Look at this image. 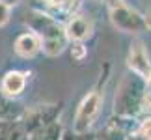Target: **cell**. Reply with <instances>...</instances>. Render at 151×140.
Masks as SVG:
<instances>
[{
	"label": "cell",
	"instance_id": "obj_14",
	"mask_svg": "<svg viewBox=\"0 0 151 140\" xmlns=\"http://www.w3.org/2000/svg\"><path fill=\"white\" fill-rule=\"evenodd\" d=\"M67 45H69V41H67L65 36L45 39V41H41V52L49 58H56V56L63 54V51L67 49Z\"/></svg>",
	"mask_w": 151,
	"mask_h": 140
},
{
	"label": "cell",
	"instance_id": "obj_20",
	"mask_svg": "<svg viewBox=\"0 0 151 140\" xmlns=\"http://www.w3.org/2000/svg\"><path fill=\"white\" fill-rule=\"evenodd\" d=\"M101 2L106 6V8H112V6H116V4H121L123 0H101Z\"/></svg>",
	"mask_w": 151,
	"mask_h": 140
},
{
	"label": "cell",
	"instance_id": "obj_6",
	"mask_svg": "<svg viewBox=\"0 0 151 140\" xmlns=\"http://www.w3.org/2000/svg\"><path fill=\"white\" fill-rule=\"evenodd\" d=\"M127 71L138 75L146 82L151 80V60L146 49V43L140 38H134L129 45V52H127Z\"/></svg>",
	"mask_w": 151,
	"mask_h": 140
},
{
	"label": "cell",
	"instance_id": "obj_1",
	"mask_svg": "<svg viewBox=\"0 0 151 140\" xmlns=\"http://www.w3.org/2000/svg\"><path fill=\"white\" fill-rule=\"evenodd\" d=\"M112 112L118 118L134 120V121L142 120L146 114H149L151 108H149L146 80L131 71H125L114 92Z\"/></svg>",
	"mask_w": 151,
	"mask_h": 140
},
{
	"label": "cell",
	"instance_id": "obj_4",
	"mask_svg": "<svg viewBox=\"0 0 151 140\" xmlns=\"http://www.w3.org/2000/svg\"><path fill=\"white\" fill-rule=\"evenodd\" d=\"M108 19L112 22V26L119 32L125 34H140L146 30V22H144V13H140L138 9L127 6L125 2L116 4L112 8H108Z\"/></svg>",
	"mask_w": 151,
	"mask_h": 140
},
{
	"label": "cell",
	"instance_id": "obj_19",
	"mask_svg": "<svg viewBox=\"0 0 151 140\" xmlns=\"http://www.w3.org/2000/svg\"><path fill=\"white\" fill-rule=\"evenodd\" d=\"M0 2H2L4 6H8V8L13 9L15 6H19V4H21V0H0Z\"/></svg>",
	"mask_w": 151,
	"mask_h": 140
},
{
	"label": "cell",
	"instance_id": "obj_2",
	"mask_svg": "<svg viewBox=\"0 0 151 140\" xmlns=\"http://www.w3.org/2000/svg\"><path fill=\"white\" fill-rule=\"evenodd\" d=\"M104 80H106V77H101L99 84H97L95 88H91L82 97V101L78 103L77 112H75V120H73V131L75 133H90V129L93 127V123L97 121V118H99L101 105H103L101 84Z\"/></svg>",
	"mask_w": 151,
	"mask_h": 140
},
{
	"label": "cell",
	"instance_id": "obj_9",
	"mask_svg": "<svg viewBox=\"0 0 151 140\" xmlns=\"http://www.w3.org/2000/svg\"><path fill=\"white\" fill-rule=\"evenodd\" d=\"M26 82H28V73L19 71V69H11V71L4 73V77L0 79V93L4 97L17 99L22 95Z\"/></svg>",
	"mask_w": 151,
	"mask_h": 140
},
{
	"label": "cell",
	"instance_id": "obj_5",
	"mask_svg": "<svg viewBox=\"0 0 151 140\" xmlns=\"http://www.w3.org/2000/svg\"><path fill=\"white\" fill-rule=\"evenodd\" d=\"M24 25L28 26V30L34 32L36 36L45 41V39H52V38H62L65 36L63 32V25L60 21H56L52 15H49L47 11L34 8L26 13L24 17Z\"/></svg>",
	"mask_w": 151,
	"mask_h": 140
},
{
	"label": "cell",
	"instance_id": "obj_7",
	"mask_svg": "<svg viewBox=\"0 0 151 140\" xmlns=\"http://www.w3.org/2000/svg\"><path fill=\"white\" fill-rule=\"evenodd\" d=\"M63 32L69 43H86L93 36V21L86 15L75 13L63 22Z\"/></svg>",
	"mask_w": 151,
	"mask_h": 140
},
{
	"label": "cell",
	"instance_id": "obj_10",
	"mask_svg": "<svg viewBox=\"0 0 151 140\" xmlns=\"http://www.w3.org/2000/svg\"><path fill=\"white\" fill-rule=\"evenodd\" d=\"M13 51L15 54L22 58V60H32L41 52V39H39L34 32L26 30L19 34L13 41Z\"/></svg>",
	"mask_w": 151,
	"mask_h": 140
},
{
	"label": "cell",
	"instance_id": "obj_3",
	"mask_svg": "<svg viewBox=\"0 0 151 140\" xmlns=\"http://www.w3.org/2000/svg\"><path fill=\"white\" fill-rule=\"evenodd\" d=\"M63 110L62 103H36L30 107H24L21 116V125L26 131V135L41 129V127L60 121V114Z\"/></svg>",
	"mask_w": 151,
	"mask_h": 140
},
{
	"label": "cell",
	"instance_id": "obj_8",
	"mask_svg": "<svg viewBox=\"0 0 151 140\" xmlns=\"http://www.w3.org/2000/svg\"><path fill=\"white\" fill-rule=\"evenodd\" d=\"M134 125H136L134 120H125V118L112 116L103 125V129L99 133H95V138L97 140H125L127 135H129V131Z\"/></svg>",
	"mask_w": 151,
	"mask_h": 140
},
{
	"label": "cell",
	"instance_id": "obj_15",
	"mask_svg": "<svg viewBox=\"0 0 151 140\" xmlns=\"http://www.w3.org/2000/svg\"><path fill=\"white\" fill-rule=\"evenodd\" d=\"M67 49H69V54H71V60L77 62V64H80L88 56V47H86V43H69Z\"/></svg>",
	"mask_w": 151,
	"mask_h": 140
},
{
	"label": "cell",
	"instance_id": "obj_21",
	"mask_svg": "<svg viewBox=\"0 0 151 140\" xmlns=\"http://www.w3.org/2000/svg\"><path fill=\"white\" fill-rule=\"evenodd\" d=\"M97 2H101V0H97Z\"/></svg>",
	"mask_w": 151,
	"mask_h": 140
},
{
	"label": "cell",
	"instance_id": "obj_18",
	"mask_svg": "<svg viewBox=\"0 0 151 140\" xmlns=\"http://www.w3.org/2000/svg\"><path fill=\"white\" fill-rule=\"evenodd\" d=\"M144 22H146V30H151V8L144 13Z\"/></svg>",
	"mask_w": 151,
	"mask_h": 140
},
{
	"label": "cell",
	"instance_id": "obj_12",
	"mask_svg": "<svg viewBox=\"0 0 151 140\" xmlns=\"http://www.w3.org/2000/svg\"><path fill=\"white\" fill-rule=\"evenodd\" d=\"M63 125L62 121H54V123H49L41 127V129L34 131L28 135V140H62V135H63Z\"/></svg>",
	"mask_w": 151,
	"mask_h": 140
},
{
	"label": "cell",
	"instance_id": "obj_17",
	"mask_svg": "<svg viewBox=\"0 0 151 140\" xmlns=\"http://www.w3.org/2000/svg\"><path fill=\"white\" fill-rule=\"evenodd\" d=\"M9 19H11V8H8V6H4L0 2V28H4L8 25Z\"/></svg>",
	"mask_w": 151,
	"mask_h": 140
},
{
	"label": "cell",
	"instance_id": "obj_16",
	"mask_svg": "<svg viewBox=\"0 0 151 140\" xmlns=\"http://www.w3.org/2000/svg\"><path fill=\"white\" fill-rule=\"evenodd\" d=\"M62 140H97L95 138V133H75L73 129L69 131H63Z\"/></svg>",
	"mask_w": 151,
	"mask_h": 140
},
{
	"label": "cell",
	"instance_id": "obj_11",
	"mask_svg": "<svg viewBox=\"0 0 151 140\" xmlns=\"http://www.w3.org/2000/svg\"><path fill=\"white\" fill-rule=\"evenodd\" d=\"M39 2L43 4V11H47L62 25L78 9V0H39Z\"/></svg>",
	"mask_w": 151,
	"mask_h": 140
},
{
	"label": "cell",
	"instance_id": "obj_13",
	"mask_svg": "<svg viewBox=\"0 0 151 140\" xmlns=\"http://www.w3.org/2000/svg\"><path fill=\"white\" fill-rule=\"evenodd\" d=\"M0 140H28L21 121H0Z\"/></svg>",
	"mask_w": 151,
	"mask_h": 140
}]
</instances>
